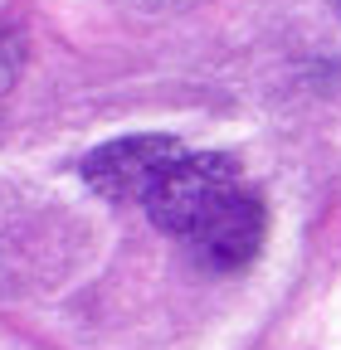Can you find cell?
<instances>
[{
    "mask_svg": "<svg viewBox=\"0 0 341 350\" xmlns=\"http://www.w3.org/2000/svg\"><path fill=\"white\" fill-rule=\"evenodd\" d=\"M234 195H244L239 190V165L220 151H195V156H181L156 180V190L147 195V214H151L156 229L176 234V239H190Z\"/></svg>",
    "mask_w": 341,
    "mask_h": 350,
    "instance_id": "obj_1",
    "label": "cell"
},
{
    "mask_svg": "<svg viewBox=\"0 0 341 350\" xmlns=\"http://www.w3.org/2000/svg\"><path fill=\"white\" fill-rule=\"evenodd\" d=\"M15 68H20V44L15 34H0V93L15 83Z\"/></svg>",
    "mask_w": 341,
    "mask_h": 350,
    "instance_id": "obj_4",
    "label": "cell"
},
{
    "mask_svg": "<svg viewBox=\"0 0 341 350\" xmlns=\"http://www.w3.org/2000/svg\"><path fill=\"white\" fill-rule=\"evenodd\" d=\"M195 248V258L205 262L210 273H234L244 268V262L259 253L264 243V204L253 200V195H234L200 234L186 239Z\"/></svg>",
    "mask_w": 341,
    "mask_h": 350,
    "instance_id": "obj_3",
    "label": "cell"
},
{
    "mask_svg": "<svg viewBox=\"0 0 341 350\" xmlns=\"http://www.w3.org/2000/svg\"><path fill=\"white\" fill-rule=\"evenodd\" d=\"M186 151L176 137L166 131H147V137H122V142H108L98 146L88 161H83V180H88L93 195L112 200V204H132L156 190V180L176 165Z\"/></svg>",
    "mask_w": 341,
    "mask_h": 350,
    "instance_id": "obj_2",
    "label": "cell"
}]
</instances>
